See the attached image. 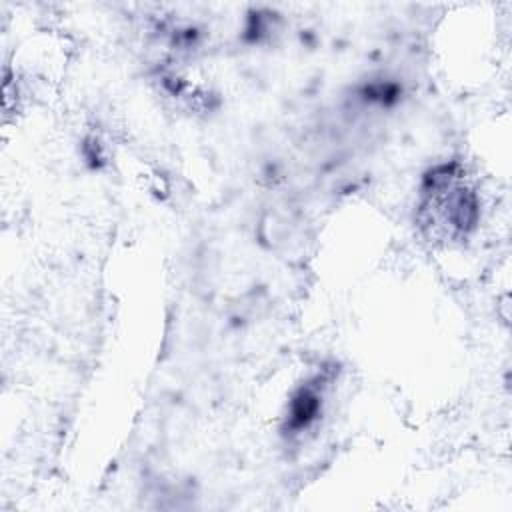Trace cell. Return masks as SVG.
Masks as SVG:
<instances>
[{"mask_svg": "<svg viewBox=\"0 0 512 512\" xmlns=\"http://www.w3.org/2000/svg\"><path fill=\"white\" fill-rule=\"evenodd\" d=\"M330 376L322 370L306 378L290 396L284 416V432L288 438H300L304 432L312 430L324 414L326 392Z\"/></svg>", "mask_w": 512, "mask_h": 512, "instance_id": "obj_2", "label": "cell"}, {"mask_svg": "<svg viewBox=\"0 0 512 512\" xmlns=\"http://www.w3.org/2000/svg\"><path fill=\"white\" fill-rule=\"evenodd\" d=\"M416 214L432 240L462 242L476 230L480 198L462 164L444 162L424 174Z\"/></svg>", "mask_w": 512, "mask_h": 512, "instance_id": "obj_1", "label": "cell"}]
</instances>
